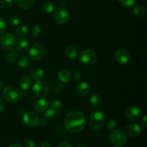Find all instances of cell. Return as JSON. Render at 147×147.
<instances>
[{
    "instance_id": "obj_1",
    "label": "cell",
    "mask_w": 147,
    "mask_h": 147,
    "mask_svg": "<svg viewBox=\"0 0 147 147\" xmlns=\"http://www.w3.org/2000/svg\"><path fill=\"white\" fill-rule=\"evenodd\" d=\"M64 124L67 130L71 133H79L86 126V118L80 111H70L65 116Z\"/></svg>"
},
{
    "instance_id": "obj_2",
    "label": "cell",
    "mask_w": 147,
    "mask_h": 147,
    "mask_svg": "<svg viewBox=\"0 0 147 147\" xmlns=\"http://www.w3.org/2000/svg\"><path fill=\"white\" fill-rule=\"evenodd\" d=\"M105 123H106V116L101 111H93L89 116V126L93 130H100L103 127Z\"/></svg>"
},
{
    "instance_id": "obj_3",
    "label": "cell",
    "mask_w": 147,
    "mask_h": 147,
    "mask_svg": "<svg viewBox=\"0 0 147 147\" xmlns=\"http://www.w3.org/2000/svg\"><path fill=\"white\" fill-rule=\"evenodd\" d=\"M2 96L4 100L9 103H16L21 100L22 93L18 88L13 86H7L2 90Z\"/></svg>"
},
{
    "instance_id": "obj_4",
    "label": "cell",
    "mask_w": 147,
    "mask_h": 147,
    "mask_svg": "<svg viewBox=\"0 0 147 147\" xmlns=\"http://www.w3.org/2000/svg\"><path fill=\"white\" fill-rule=\"evenodd\" d=\"M109 140L115 147H122L127 142V135L122 129H113L110 134Z\"/></svg>"
},
{
    "instance_id": "obj_5",
    "label": "cell",
    "mask_w": 147,
    "mask_h": 147,
    "mask_svg": "<svg viewBox=\"0 0 147 147\" xmlns=\"http://www.w3.org/2000/svg\"><path fill=\"white\" fill-rule=\"evenodd\" d=\"M45 47L40 42H35L31 46L29 51V57L33 60H40L45 55Z\"/></svg>"
},
{
    "instance_id": "obj_6",
    "label": "cell",
    "mask_w": 147,
    "mask_h": 147,
    "mask_svg": "<svg viewBox=\"0 0 147 147\" xmlns=\"http://www.w3.org/2000/svg\"><path fill=\"white\" fill-rule=\"evenodd\" d=\"M79 61L84 65L89 66L94 64L97 60V54L92 50H85L80 53L78 56Z\"/></svg>"
},
{
    "instance_id": "obj_7",
    "label": "cell",
    "mask_w": 147,
    "mask_h": 147,
    "mask_svg": "<svg viewBox=\"0 0 147 147\" xmlns=\"http://www.w3.org/2000/svg\"><path fill=\"white\" fill-rule=\"evenodd\" d=\"M54 20L56 23L60 25H65L70 20V14L68 11L63 7H57L54 11Z\"/></svg>"
},
{
    "instance_id": "obj_8",
    "label": "cell",
    "mask_w": 147,
    "mask_h": 147,
    "mask_svg": "<svg viewBox=\"0 0 147 147\" xmlns=\"http://www.w3.org/2000/svg\"><path fill=\"white\" fill-rule=\"evenodd\" d=\"M16 38L11 33H5L0 38V45L4 50H13L16 45Z\"/></svg>"
},
{
    "instance_id": "obj_9",
    "label": "cell",
    "mask_w": 147,
    "mask_h": 147,
    "mask_svg": "<svg viewBox=\"0 0 147 147\" xmlns=\"http://www.w3.org/2000/svg\"><path fill=\"white\" fill-rule=\"evenodd\" d=\"M32 91L37 97H44L48 93V86L42 80L36 81L32 86Z\"/></svg>"
},
{
    "instance_id": "obj_10",
    "label": "cell",
    "mask_w": 147,
    "mask_h": 147,
    "mask_svg": "<svg viewBox=\"0 0 147 147\" xmlns=\"http://www.w3.org/2000/svg\"><path fill=\"white\" fill-rule=\"evenodd\" d=\"M114 57L118 63L121 65H126L130 62L131 55L125 49H119L115 53Z\"/></svg>"
},
{
    "instance_id": "obj_11",
    "label": "cell",
    "mask_w": 147,
    "mask_h": 147,
    "mask_svg": "<svg viewBox=\"0 0 147 147\" xmlns=\"http://www.w3.org/2000/svg\"><path fill=\"white\" fill-rule=\"evenodd\" d=\"M142 114L140 108L137 106H131L128 107L125 111V116L126 119L131 121L138 120Z\"/></svg>"
},
{
    "instance_id": "obj_12",
    "label": "cell",
    "mask_w": 147,
    "mask_h": 147,
    "mask_svg": "<svg viewBox=\"0 0 147 147\" xmlns=\"http://www.w3.org/2000/svg\"><path fill=\"white\" fill-rule=\"evenodd\" d=\"M40 117L34 112H27L23 116V121L27 126L35 127L40 123Z\"/></svg>"
},
{
    "instance_id": "obj_13",
    "label": "cell",
    "mask_w": 147,
    "mask_h": 147,
    "mask_svg": "<svg viewBox=\"0 0 147 147\" xmlns=\"http://www.w3.org/2000/svg\"><path fill=\"white\" fill-rule=\"evenodd\" d=\"M142 126L138 123H130L126 128V134L127 136L134 138L137 137L142 134Z\"/></svg>"
},
{
    "instance_id": "obj_14",
    "label": "cell",
    "mask_w": 147,
    "mask_h": 147,
    "mask_svg": "<svg viewBox=\"0 0 147 147\" xmlns=\"http://www.w3.org/2000/svg\"><path fill=\"white\" fill-rule=\"evenodd\" d=\"M49 108V102L48 100L44 98L38 99L36 100L34 105V109L36 111V112L38 113H43L45 111Z\"/></svg>"
},
{
    "instance_id": "obj_15",
    "label": "cell",
    "mask_w": 147,
    "mask_h": 147,
    "mask_svg": "<svg viewBox=\"0 0 147 147\" xmlns=\"http://www.w3.org/2000/svg\"><path fill=\"white\" fill-rule=\"evenodd\" d=\"M30 44H29L28 40H26L24 37H21L18 40V41L16 42V47L19 52L22 53H24L28 51Z\"/></svg>"
},
{
    "instance_id": "obj_16",
    "label": "cell",
    "mask_w": 147,
    "mask_h": 147,
    "mask_svg": "<svg viewBox=\"0 0 147 147\" xmlns=\"http://www.w3.org/2000/svg\"><path fill=\"white\" fill-rule=\"evenodd\" d=\"M90 88L86 82H80L76 87L77 93L81 96H86L90 93Z\"/></svg>"
},
{
    "instance_id": "obj_17",
    "label": "cell",
    "mask_w": 147,
    "mask_h": 147,
    "mask_svg": "<svg viewBox=\"0 0 147 147\" xmlns=\"http://www.w3.org/2000/svg\"><path fill=\"white\" fill-rule=\"evenodd\" d=\"M19 85H20L21 89H22L23 90H29L32 85V79L28 76H22L20 78Z\"/></svg>"
},
{
    "instance_id": "obj_18",
    "label": "cell",
    "mask_w": 147,
    "mask_h": 147,
    "mask_svg": "<svg viewBox=\"0 0 147 147\" xmlns=\"http://www.w3.org/2000/svg\"><path fill=\"white\" fill-rule=\"evenodd\" d=\"M65 53L67 57L71 60H75L78 56V52L77 48L73 45L67 46L65 50Z\"/></svg>"
},
{
    "instance_id": "obj_19",
    "label": "cell",
    "mask_w": 147,
    "mask_h": 147,
    "mask_svg": "<svg viewBox=\"0 0 147 147\" xmlns=\"http://www.w3.org/2000/svg\"><path fill=\"white\" fill-rule=\"evenodd\" d=\"M30 77L35 81H39V80H42L43 78L45 77V72L41 68H35L31 72Z\"/></svg>"
},
{
    "instance_id": "obj_20",
    "label": "cell",
    "mask_w": 147,
    "mask_h": 147,
    "mask_svg": "<svg viewBox=\"0 0 147 147\" xmlns=\"http://www.w3.org/2000/svg\"><path fill=\"white\" fill-rule=\"evenodd\" d=\"M57 77H58L59 80L62 83H67L70 80L71 76H70V73L68 70H61L59 71L58 74H57Z\"/></svg>"
},
{
    "instance_id": "obj_21",
    "label": "cell",
    "mask_w": 147,
    "mask_h": 147,
    "mask_svg": "<svg viewBox=\"0 0 147 147\" xmlns=\"http://www.w3.org/2000/svg\"><path fill=\"white\" fill-rule=\"evenodd\" d=\"M133 14L134 15L138 17H142L146 14V9L145 7L142 4H137L135 6L133 9Z\"/></svg>"
},
{
    "instance_id": "obj_22",
    "label": "cell",
    "mask_w": 147,
    "mask_h": 147,
    "mask_svg": "<svg viewBox=\"0 0 147 147\" xmlns=\"http://www.w3.org/2000/svg\"><path fill=\"white\" fill-rule=\"evenodd\" d=\"M17 65L20 68L25 69L30 65V58L27 55H23L17 62Z\"/></svg>"
},
{
    "instance_id": "obj_23",
    "label": "cell",
    "mask_w": 147,
    "mask_h": 147,
    "mask_svg": "<svg viewBox=\"0 0 147 147\" xmlns=\"http://www.w3.org/2000/svg\"><path fill=\"white\" fill-rule=\"evenodd\" d=\"M89 102H90V106L93 108H97L101 103V98L98 94H93L89 98Z\"/></svg>"
},
{
    "instance_id": "obj_24",
    "label": "cell",
    "mask_w": 147,
    "mask_h": 147,
    "mask_svg": "<svg viewBox=\"0 0 147 147\" xmlns=\"http://www.w3.org/2000/svg\"><path fill=\"white\" fill-rule=\"evenodd\" d=\"M15 1L19 7L24 9H27L32 7L34 0H15Z\"/></svg>"
},
{
    "instance_id": "obj_25",
    "label": "cell",
    "mask_w": 147,
    "mask_h": 147,
    "mask_svg": "<svg viewBox=\"0 0 147 147\" xmlns=\"http://www.w3.org/2000/svg\"><path fill=\"white\" fill-rule=\"evenodd\" d=\"M29 32V29L28 27L24 24H21V25H19L18 27L17 28L16 30V34L20 38L21 37H24L25 36H27Z\"/></svg>"
},
{
    "instance_id": "obj_26",
    "label": "cell",
    "mask_w": 147,
    "mask_h": 147,
    "mask_svg": "<svg viewBox=\"0 0 147 147\" xmlns=\"http://www.w3.org/2000/svg\"><path fill=\"white\" fill-rule=\"evenodd\" d=\"M42 9L45 13L47 14H50V13L53 12L55 9V5L54 3L51 2V1H47V2L45 3L42 7Z\"/></svg>"
},
{
    "instance_id": "obj_27",
    "label": "cell",
    "mask_w": 147,
    "mask_h": 147,
    "mask_svg": "<svg viewBox=\"0 0 147 147\" xmlns=\"http://www.w3.org/2000/svg\"><path fill=\"white\" fill-rule=\"evenodd\" d=\"M17 54L14 50H9L8 53L6 55V60L8 63H14V61H16L17 60Z\"/></svg>"
},
{
    "instance_id": "obj_28",
    "label": "cell",
    "mask_w": 147,
    "mask_h": 147,
    "mask_svg": "<svg viewBox=\"0 0 147 147\" xmlns=\"http://www.w3.org/2000/svg\"><path fill=\"white\" fill-rule=\"evenodd\" d=\"M59 115V111L54 110L51 108H48L47 110L45 111V116L47 119H55L57 118Z\"/></svg>"
},
{
    "instance_id": "obj_29",
    "label": "cell",
    "mask_w": 147,
    "mask_h": 147,
    "mask_svg": "<svg viewBox=\"0 0 147 147\" xmlns=\"http://www.w3.org/2000/svg\"><path fill=\"white\" fill-rule=\"evenodd\" d=\"M50 106L51 109L59 111L62 109V107H63V103H62V102L60 101V100H58V99H55V100H53V101L50 103Z\"/></svg>"
},
{
    "instance_id": "obj_30",
    "label": "cell",
    "mask_w": 147,
    "mask_h": 147,
    "mask_svg": "<svg viewBox=\"0 0 147 147\" xmlns=\"http://www.w3.org/2000/svg\"><path fill=\"white\" fill-rule=\"evenodd\" d=\"M9 24L11 26V27H17L19 24H20V18L17 15L11 16L9 19Z\"/></svg>"
},
{
    "instance_id": "obj_31",
    "label": "cell",
    "mask_w": 147,
    "mask_h": 147,
    "mask_svg": "<svg viewBox=\"0 0 147 147\" xmlns=\"http://www.w3.org/2000/svg\"><path fill=\"white\" fill-rule=\"evenodd\" d=\"M136 0H119V2L122 7L129 8V7L134 6Z\"/></svg>"
},
{
    "instance_id": "obj_32",
    "label": "cell",
    "mask_w": 147,
    "mask_h": 147,
    "mask_svg": "<svg viewBox=\"0 0 147 147\" xmlns=\"http://www.w3.org/2000/svg\"><path fill=\"white\" fill-rule=\"evenodd\" d=\"M116 125H117V123H116V121H115V119H110L107 121V123H106V128H107L108 130L113 131V129H115V128L116 127Z\"/></svg>"
},
{
    "instance_id": "obj_33",
    "label": "cell",
    "mask_w": 147,
    "mask_h": 147,
    "mask_svg": "<svg viewBox=\"0 0 147 147\" xmlns=\"http://www.w3.org/2000/svg\"><path fill=\"white\" fill-rule=\"evenodd\" d=\"M13 0H0V8L7 9L12 5Z\"/></svg>"
},
{
    "instance_id": "obj_34",
    "label": "cell",
    "mask_w": 147,
    "mask_h": 147,
    "mask_svg": "<svg viewBox=\"0 0 147 147\" xmlns=\"http://www.w3.org/2000/svg\"><path fill=\"white\" fill-rule=\"evenodd\" d=\"M40 32H41V29H40V26L38 25H34L32 29V36L34 38L38 37L40 35Z\"/></svg>"
},
{
    "instance_id": "obj_35",
    "label": "cell",
    "mask_w": 147,
    "mask_h": 147,
    "mask_svg": "<svg viewBox=\"0 0 147 147\" xmlns=\"http://www.w3.org/2000/svg\"><path fill=\"white\" fill-rule=\"evenodd\" d=\"M7 29V22L4 18L0 17V35L5 32Z\"/></svg>"
},
{
    "instance_id": "obj_36",
    "label": "cell",
    "mask_w": 147,
    "mask_h": 147,
    "mask_svg": "<svg viewBox=\"0 0 147 147\" xmlns=\"http://www.w3.org/2000/svg\"><path fill=\"white\" fill-rule=\"evenodd\" d=\"M82 76L79 71H74L73 73V79L76 82H78L81 80Z\"/></svg>"
},
{
    "instance_id": "obj_37",
    "label": "cell",
    "mask_w": 147,
    "mask_h": 147,
    "mask_svg": "<svg viewBox=\"0 0 147 147\" xmlns=\"http://www.w3.org/2000/svg\"><path fill=\"white\" fill-rule=\"evenodd\" d=\"M25 147H35V142L31 139H27L24 142Z\"/></svg>"
},
{
    "instance_id": "obj_38",
    "label": "cell",
    "mask_w": 147,
    "mask_h": 147,
    "mask_svg": "<svg viewBox=\"0 0 147 147\" xmlns=\"http://www.w3.org/2000/svg\"><path fill=\"white\" fill-rule=\"evenodd\" d=\"M63 89H64V86L62 83L57 84L55 88V93H57V94H60V93H61L63 92Z\"/></svg>"
},
{
    "instance_id": "obj_39",
    "label": "cell",
    "mask_w": 147,
    "mask_h": 147,
    "mask_svg": "<svg viewBox=\"0 0 147 147\" xmlns=\"http://www.w3.org/2000/svg\"><path fill=\"white\" fill-rule=\"evenodd\" d=\"M141 125H142V127L146 129L147 127V117L146 115L143 116L142 118V120H141Z\"/></svg>"
},
{
    "instance_id": "obj_40",
    "label": "cell",
    "mask_w": 147,
    "mask_h": 147,
    "mask_svg": "<svg viewBox=\"0 0 147 147\" xmlns=\"http://www.w3.org/2000/svg\"><path fill=\"white\" fill-rule=\"evenodd\" d=\"M38 147H53L52 144L48 142H43L38 145Z\"/></svg>"
},
{
    "instance_id": "obj_41",
    "label": "cell",
    "mask_w": 147,
    "mask_h": 147,
    "mask_svg": "<svg viewBox=\"0 0 147 147\" xmlns=\"http://www.w3.org/2000/svg\"><path fill=\"white\" fill-rule=\"evenodd\" d=\"M58 147H72L71 145L66 142H63L59 144Z\"/></svg>"
},
{
    "instance_id": "obj_42",
    "label": "cell",
    "mask_w": 147,
    "mask_h": 147,
    "mask_svg": "<svg viewBox=\"0 0 147 147\" xmlns=\"http://www.w3.org/2000/svg\"><path fill=\"white\" fill-rule=\"evenodd\" d=\"M39 124H40L42 127H43V126L45 127V126H46V125L47 124V121H46V119H42L41 121H40V123H39Z\"/></svg>"
},
{
    "instance_id": "obj_43",
    "label": "cell",
    "mask_w": 147,
    "mask_h": 147,
    "mask_svg": "<svg viewBox=\"0 0 147 147\" xmlns=\"http://www.w3.org/2000/svg\"><path fill=\"white\" fill-rule=\"evenodd\" d=\"M4 101H3L2 99L0 98V113H1V112L3 111V110H4Z\"/></svg>"
},
{
    "instance_id": "obj_44",
    "label": "cell",
    "mask_w": 147,
    "mask_h": 147,
    "mask_svg": "<svg viewBox=\"0 0 147 147\" xmlns=\"http://www.w3.org/2000/svg\"><path fill=\"white\" fill-rule=\"evenodd\" d=\"M9 147H24V146H22V145L20 144H11Z\"/></svg>"
},
{
    "instance_id": "obj_45",
    "label": "cell",
    "mask_w": 147,
    "mask_h": 147,
    "mask_svg": "<svg viewBox=\"0 0 147 147\" xmlns=\"http://www.w3.org/2000/svg\"><path fill=\"white\" fill-rule=\"evenodd\" d=\"M3 87H4V83H3V82L1 80H0V91L2 90Z\"/></svg>"
},
{
    "instance_id": "obj_46",
    "label": "cell",
    "mask_w": 147,
    "mask_h": 147,
    "mask_svg": "<svg viewBox=\"0 0 147 147\" xmlns=\"http://www.w3.org/2000/svg\"><path fill=\"white\" fill-rule=\"evenodd\" d=\"M77 147H87V146H86V145L84 144H79Z\"/></svg>"
},
{
    "instance_id": "obj_47",
    "label": "cell",
    "mask_w": 147,
    "mask_h": 147,
    "mask_svg": "<svg viewBox=\"0 0 147 147\" xmlns=\"http://www.w3.org/2000/svg\"><path fill=\"white\" fill-rule=\"evenodd\" d=\"M60 4L62 5V7H65V1H61V2H60Z\"/></svg>"
}]
</instances>
